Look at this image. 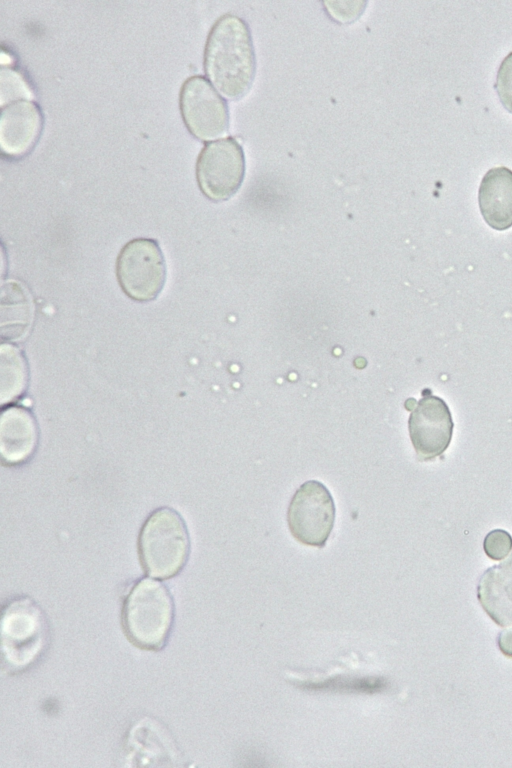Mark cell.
<instances>
[{"label":"cell","mask_w":512,"mask_h":768,"mask_svg":"<svg viewBox=\"0 0 512 768\" xmlns=\"http://www.w3.org/2000/svg\"><path fill=\"white\" fill-rule=\"evenodd\" d=\"M495 90L503 107L512 113V52L504 57L498 68Z\"/></svg>","instance_id":"cell-15"},{"label":"cell","mask_w":512,"mask_h":768,"mask_svg":"<svg viewBox=\"0 0 512 768\" xmlns=\"http://www.w3.org/2000/svg\"><path fill=\"white\" fill-rule=\"evenodd\" d=\"M1 357V388L0 401L2 405L17 399L26 389L28 370L21 351L10 344H2Z\"/></svg>","instance_id":"cell-14"},{"label":"cell","mask_w":512,"mask_h":768,"mask_svg":"<svg viewBox=\"0 0 512 768\" xmlns=\"http://www.w3.org/2000/svg\"><path fill=\"white\" fill-rule=\"evenodd\" d=\"M483 548L486 555L492 560H502L512 550V537L505 530H492L486 535Z\"/></svg>","instance_id":"cell-16"},{"label":"cell","mask_w":512,"mask_h":768,"mask_svg":"<svg viewBox=\"0 0 512 768\" xmlns=\"http://www.w3.org/2000/svg\"><path fill=\"white\" fill-rule=\"evenodd\" d=\"M477 596L486 613L503 627H512V552L481 576Z\"/></svg>","instance_id":"cell-13"},{"label":"cell","mask_w":512,"mask_h":768,"mask_svg":"<svg viewBox=\"0 0 512 768\" xmlns=\"http://www.w3.org/2000/svg\"><path fill=\"white\" fill-rule=\"evenodd\" d=\"M47 642V623L39 607L29 599L12 601L3 611L1 650L8 667L26 669L43 652Z\"/></svg>","instance_id":"cell-4"},{"label":"cell","mask_w":512,"mask_h":768,"mask_svg":"<svg viewBox=\"0 0 512 768\" xmlns=\"http://www.w3.org/2000/svg\"><path fill=\"white\" fill-rule=\"evenodd\" d=\"M139 550L142 564L151 576L176 575L189 554V536L181 516L170 508L152 513L142 527Z\"/></svg>","instance_id":"cell-3"},{"label":"cell","mask_w":512,"mask_h":768,"mask_svg":"<svg viewBox=\"0 0 512 768\" xmlns=\"http://www.w3.org/2000/svg\"><path fill=\"white\" fill-rule=\"evenodd\" d=\"M335 521V505L327 487L317 481L303 483L293 495L287 522L292 536L304 545L323 547Z\"/></svg>","instance_id":"cell-7"},{"label":"cell","mask_w":512,"mask_h":768,"mask_svg":"<svg viewBox=\"0 0 512 768\" xmlns=\"http://www.w3.org/2000/svg\"><path fill=\"white\" fill-rule=\"evenodd\" d=\"M454 423L446 402L428 394L413 408L408 429L413 447L421 460L440 456L449 446Z\"/></svg>","instance_id":"cell-9"},{"label":"cell","mask_w":512,"mask_h":768,"mask_svg":"<svg viewBox=\"0 0 512 768\" xmlns=\"http://www.w3.org/2000/svg\"><path fill=\"white\" fill-rule=\"evenodd\" d=\"M173 622V601L160 582L143 579L129 593L123 624L131 641L144 649L161 648Z\"/></svg>","instance_id":"cell-2"},{"label":"cell","mask_w":512,"mask_h":768,"mask_svg":"<svg viewBox=\"0 0 512 768\" xmlns=\"http://www.w3.org/2000/svg\"><path fill=\"white\" fill-rule=\"evenodd\" d=\"M179 106L186 127L196 138L207 141L226 132L228 107L205 77L194 75L183 83Z\"/></svg>","instance_id":"cell-8"},{"label":"cell","mask_w":512,"mask_h":768,"mask_svg":"<svg viewBox=\"0 0 512 768\" xmlns=\"http://www.w3.org/2000/svg\"><path fill=\"white\" fill-rule=\"evenodd\" d=\"M497 643L501 652L512 658V628L501 631Z\"/></svg>","instance_id":"cell-18"},{"label":"cell","mask_w":512,"mask_h":768,"mask_svg":"<svg viewBox=\"0 0 512 768\" xmlns=\"http://www.w3.org/2000/svg\"><path fill=\"white\" fill-rule=\"evenodd\" d=\"M478 204L485 222L503 231L512 226V170L500 166L488 170L478 190Z\"/></svg>","instance_id":"cell-12"},{"label":"cell","mask_w":512,"mask_h":768,"mask_svg":"<svg viewBox=\"0 0 512 768\" xmlns=\"http://www.w3.org/2000/svg\"><path fill=\"white\" fill-rule=\"evenodd\" d=\"M38 430L33 415L25 408L4 409L0 418V454L7 464L25 462L34 452Z\"/></svg>","instance_id":"cell-11"},{"label":"cell","mask_w":512,"mask_h":768,"mask_svg":"<svg viewBox=\"0 0 512 768\" xmlns=\"http://www.w3.org/2000/svg\"><path fill=\"white\" fill-rule=\"evenodd\" d=\"M244 175V151L232 137L207 143L198 155L196 179L200 190L210 200L229 199L240 188Z\"/></svg>","instance_id":"cell-6"},{"label":"cell","mask_w":512,"mask_h":768,"mask_svg":"<svg viewBox=\"0 0 512 768\" xmlns=\"http://www.w3.org/2000/svg\"><path fill=\"white\" fill-rule=\"evenodd\" d=\"M116 275L124 293L139 302L155 299L166 280V264L158 243L153 239L136 238L120 251Z\"/></svg>","instance_id":"cell-5"},{"label":"cell","mask_w":512,"mask_h":768,"mask_svg":"<svg viewBox=\"0 0 512 768\" xmlns=\"http://www.w3.org/2000/svg\"><path fill=\"white\" fill-rule=\"evenodd\" d=\"M43 116L39 106L20 99L2 107L0 118V147L9 157L27 154L39 139Z\"/></svg>","instance_id":"cell-10"},{"label":"cell","mask_w":512,"mask_h":768,"mask_svg":"<svg viewBox=\"0 0 512 768\" xmlns=\"http://www.w3.org/2000/svg\"><path fill=\"white\" fill-rule=\"evenodd\" d=\"M326 11L338 22H351L364 10L366 2H324Z\"/></svg>","instance_id":"cell-17"},{"label":"cell","mask_w":512,"mask_h":768,"mask_svg":"<svg viewBox=\"0 0 512 768\" xmlns=\"http://www.w3.org/2000/svg\"><path fill=\"white\" fill-rule=\"evenodd\" d=\"M204 69L226 98L237 100L246 95L254 81L256 56L244 19L225 14L214 23L205 45Z\"/></svg>","instance_id":"cell-1"}]
</instances>
